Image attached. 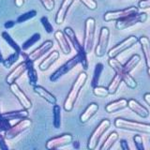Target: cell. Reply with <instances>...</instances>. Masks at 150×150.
I'll list each match as a JSON object with an SVG mask.
<instances>
[{
  "instance_id": "1",
  "label": "cell",
  "mask_w": 150,
  "mask_h": 150,
  "mask_svg": "<svg viewBox=\"0 0 150 150\" xmlns=\"http://www.w3.org/2000/svg\"><path fill=\"white\" fill-rule=\"evenodd\" d=\"M87 78H88L87 74L84 71L79 73V75L77 76L76 80L74 81L72 86H71V88H70L68 96L64 101L63 108L66 112H71L72 111L75 103H76L79 94H80V92H81L82 88L84 86V84H86V83L87 81Z\"/></svg>"
},
{
  "instance_id": "2",
  "label": "cell",
  "mask_w": 150,
  "mask_h": 150,
  "mask_svg": "<svg viewBox=\"0 0 150 150\" xmlns=\"http://www.w3.org/2000/svg\"><path fill=\"white\" fill-rule=\"evenodd\" d=\"M65 33L66 37L68 38V40L70 41V43L73 46L75 51L77 52V54L80 56V64L82 65L83 69H88V61H87V53L84 50L83 46L80 43V41L77 39V36L75 34L74 30L71 27H65L63 31Z\"/></svg>"
},
{
  "instance_id": "3",
  "label": "cell",
  "mask_w": 150,
  "mask_h": 150,
  "mask_svg": "<svg viewBox=\"0 0 150 150\" xmlns=\"http://www.w3.org/2000/svg\"><path fill=\"white\" fill-rule=\"evenodd\" d=\"M114 124L115 128L120 129L137 131V132L144 133V134L150 133V124L147 123H141V122H136V121L118 117V118H115Z\"/></svg>"
},
{
  "instance_id": "4",
  "label": "cell",
  "mask_w": 150,
  "mask_h": 150,
  "mask_svg": "<svg viewBox=\"0 0 150 150\" xmlns=\"http://www.w3.org/2000/svg\"><path fill=\"white\" fill-rule=\"evenodd\" d=\"M108 63H109L110 67L115 70V73L120 75V77L122 79V82H124L127 86L129 87L130 89L137 88V86H138L137 82L135 81V79L131 76L129 72L126 71L125 69H124V66L122 65L118 60L115 59V58H109Z\"/></svg>"
},
{
  "instance_id": "5",
  "label": "cell",
  "mask_w": 150,
  "mask_h": 150,
  "mask_svg": "<svg viewBox=\"0 0 150 150\" xmlns=\"http://www.w3.org/2000/svg\"><path fill=\"white\" fill-rule=\"evenodd\" d=\"M96 33V21L94 18H87L84 23V36H83V48L87 54L93 49L94 40Z\"/></svg>"
},
{
  "instance_id": "6",
  "label": "cell",
  "mask_w": 150,
  "mask_h": 150,
  "mask_svg": "<svg viewBox=\"0 0 150 150\" xmlns=\"http://www.w3.org/2000/svg\"><path fill=\"white\" fill-rule=\"evenodd\" d=\"M148 15L145 12H137L132 15H129L124 19L116 21L115 27L117 30H124L130 26H133L137 23H143L147 20Z\"/></svg>"
},
{
  "instance_id": "7",
  "label": "cell",
  "mask_w": 150,
  "mask_h": 150,
  "mask_svg": "<svg viewBox=\"0 0 150 150\" xmlns=\"http://www.w3.org/2000/svg\"><path fill=\"white\" fill-rule=\"evenodd\" d=\"M110 126H111V122L108 119H103L100 123L97 126V128L92 132L90 137H89L88 143H87L88 149L93 150L97 147V145L98 142H100V138L102 137V135L106 132L107 129L110 128Z\"/></svg>"
},
{
  "instance_id": "8",
  "label": "cell",
  "mask_w": 150,
  "mask_h": 150,
  "mask_svg": "<svg viewBox=\"0 0 150 150\" xmlns=\"http://www.w3.org/2000/svg\"><path fill=\"white\" fill-rule=\"evenodd\" d=\"M78 64H80V56L76 54V55H74L72 58L69 59L67 62L63 64L61 67H59L54 72L52 73L50 76V81L53 83L58 81L61 77L66 75L68 72H69L71 69H73Z\"/></svg>"
},
{
  "instance_id": "9",
  "label": "cell",
  "mask_w": 150,
  "mask_h": 150,
  "mask_svg": "<svg viewBox=\"0 0 150 150\" xmlns=\"http://www.w3.org/2000/svg\"><path fill=\"white\" fill-rule=\"evenodd\" d=\"M138 40L139 39L135 36L128 37L127 39L122 40L118 44H116L112 49H110V51L108 52V56H109V58H115L117 55H119L123 52L127 51L128 49L131 48L133 45H135L138 42Z\"/></svg>"
},
{
  "instance_id": "10",
  "label": "cell",
  "mask_w": 150,
  "mask_h": 150,
  "mask_svg": "<svg viewBox=\"0 0 150 150\" xmlns=\"http://www.w3.org/2000/svg\"><path fill=\"white\" fill-rule=\"evenodd\" d=\"M32 125V121L30 119L23 118L21 121H19L17 124L11 126L8 130L5 131V138L8 140H12L14 138H16L18 135H20L23 133V131H25L28 129Z\"/></svg>"
},
{
  "instance_id": "11",
  "label": "cell",
  "mask_w": 150,
  "mask_h": 150,
  "mask_svg": "<svg viewBox=\"0 0 150 150\" xmlns=\"http://www.w3.org/2000/svg\"><path fill=\"white\" fill-rule=\"evenodd\" d=\"M110 39V30L106 26H102L100 31L98 44L95 48V54L98 57H102L106 54V50L108 47Z\"/></svg>"
},
{
  "instance_id": "12",
  "label": "cell",
  "mask_w": 150,
  "mask_h": 150,
  "mask_svg": "<svg viewBox=\"0 0 150 150\" xmlns=\"http://www.w3.org/2000/svg\"><path fill=\"white\" fill-rule=\"evenodd\" d=\"M139 12L138 8L134 6L129 7L124 9H120V11H107L103 15V19L105 22H112V21H118L121 19H124L129 15H132Z\"/></svg>"
},
{
  "instance_id": "13",
  "label": "cell",
  "mask_w": 150,
  "mask_h": 150,
  "mask_svg": "<svg viewBox=\"0 0 150 150\" xmlns=\"http://www.w3.org/2000/svg\"><path fill=\"white\" fill-rule=\"evenodd\" d=\"M54 47V42L52 40H46L42 43L40 47H38L36 50H34L30 53L29 54H23V56L25 59H28L32 61V62H35V61L39 60L41 56H43L45 54H47L48 52Z\"/></svg>"
},
{
  "instance_id": "14",
  "label": "cell",
  "mask_w": 150,
  "mask_h": 150,
  "mask_svg": "<svg viewBox=\"0 0 150 150\" xmlns=\"http://www.w3.org/2000/svg\"><path fill=\"white\" fill-rule=\"evenodd\" d=\"M72 142H73V136L69 133H65L60 136H57V137L48 140L45 146L47 149H57L65 146V145L70 144Z\"/></svg>"
},
{
  "instance_id": "15",
  "label": "cell",
  "mask_w": 150,
  "mask_h": 150,
  "mask_svg": "<svg viewBox=\"0 0 150 150\" xmlns=\"http://www.w3.org/2000/svg\"><path fill=\"white\" fill-rule=\"evenodd\" d=\"M9 89H11L13 95L17 98V100H19V102H20V104L23 106V109L29 110L32 107V102L25 94V92L21 89V87L16 83H13L11 84H9Z\"/></svg>"
},
{
  "instance_id": "16",
  "label": "cell",
  "mask_w": 150,
  "mask_h": 150,
  "mask_svg": "<svg viewBox=\"0 0 150 150\" xmlns=\"http://www.w3.org/2000/svg\"><path fill=\"white\" fill-rule=\"evenodd\" d=\"M26 69H27L26 62L25 61H23V62H21L20 64H18L16 67L8 74V76L6 78V83L8 84V86L13 83H15L17 80L26 71Z\"/></svg>"
},
{
  "instance_id": "17",
  "label": "cell",
  "mask_w": 150,
  "mask_h": 150,
  "mask_svg": "<svg viewBox=\"0 0 150 150\" xmlns=\"http://www.w3.org/2000/svg\"><path fill=\"white\" fill-rule=\"evenodd\" d=\"M74 0H63L62 3L60 5V8H58L57 12H56L55 15V23L56 25H62V23L65 22V19L67 17V14L69 8L71 7V5L73 4Z\"/></svg>"
},
{
  "instance_id": "18",
  "label": "cell",
  "mask_w": 150,
  "mask_h": 150,
  "mask_svg": "<svg viewBox=\"0 0 150 150\" xmlns=\"http://www.w3.org/2000/svg\"><path fill=\"white\" fill-rule=\"evenodd\" d=\"M54 38L57 43L60 47L61 51L64 54H69L71 52V48H70L69 42L68 40V38L66 37L65 33L61 30H57L56 32H54Z\"/></svg>"
},
{
  "instance_id": "19",
  "label": "cell",
  "mask_w": 150,
  "mask_h": 150,
  "mask_svg": "<svg viewBox=\"0 0 150 150\" xmlns=\"http://www.w3.org/2000/svg\"><path fill=\"white\" fill-rule=\"evenodd\" d=\"M128 107L129 108L130 111H132L142 118H146L149 115V111L147 110V108H145L136 100H133V98L128 100Z\"/></svg>"
},
{
  "instance_id": "20",
  "label": "cell",
  "mask_w": 150,
  "mask_h": 150,
  "mask_svg": "<svg viewBox=\"0 0 150 150\" xmlns=\"http://www.w3.org/2000/svg\"><path fill=\"white\" fill-rule=\"evenodd\" d=\"M33 91L52 105H54V104H56V102H57V100H56L55 96H54L53 94L49 92L48 90H46L43 86L36 84V86H33Z\"/></svg>"
},
{
  "instance_id": "21",
  "label": "cell",
  "mask_w": 150,
  "mask_h": 150,
  "mask_svg": "<svg viewBox=\"0 0 150 150\" xmlns=\"http://www.w3.org/2000/svg\"><path fill=\"white\" fill-rule=\"evenodd\" d=\"M58 58H59V53L57 51L51 52V53L40 63L39 69L41 70V71H45V70L49 69L57 61Z\"/></svg>"
},
{
  "instance_id": "22",
  "label": "cell",
  "mask_w": 150,
  "mask_h": 150,
  "mask_svg": "<svg viewBox=\"0 0 150 150\" xmlns=\"http://www.w3.org/2000/svg\"><path fill=\"white\" fill-rule=\"evenodd\" d=\"M98 111V105L97 103L95 102L90 103V104L86 107V109L83 112V114L80 115V121H81V123L84 124V123H86V122H88L97 114Z\"/></svg>"
},
{
  "instance_id": "23",
  "label": "cell",
  "mask_w": 150,
  "mask_h": 150,
  "mask_svg": "<svg viewBox=\"0 0 150 150\" xmlns=\"http://www.w3.org/2000/svg\"><path fill=\"white\" fill-rule=\"evenodd\" d=\"M127 107H128V100L126 98H120V100L108 103L105 106V111L107 112H109V114H112V112H115L123 110Z\"/></svg>"
},
{
  "instance_id": "24",
  "label": "cell",
  "mask_w": 150,
  "mask_h": 150,
  "mask_svg": "<svg viewBox=\"0 0 150 150\" xmlns=\"http://www.w3.org/2000/svg\"><path fill=\"white\" fill-rule=\"evenodd\" d=\"M138 42L141 45V48H142L143 54L144 55V59H145V64H146V67L150 68V40L147 37L142 36L139 39Z\"/></svg>"
},
{
  "instance_id": "25",
  "label": "cell",
  "mask_w": 150,
  "mask_h": 150,
  "mask_svg": "<svg viewBox=\"0 0 150 150\" xmlns=\"http://www.w3.org/2000/svg\"><path fill=\"white\" fill-rule=\"evenodd\" d=\"M25 61L26 62L27 65V76H28V80H29V84L32 86H34L37 84L38 81H39V76H38V72L34 67V62L28 60V59H25Z\"/></svg>"
},
{
  "instance_id": "26",
  "label": "cell",
  "mask_w": 150,
  "mask_h": 150,
  "mask_svg": "<svg viewBox=\"0 0 150 150\" xmlns=\"http://www.w3.org/2000/svg\"><path fill=\"white\" fill-rule=\"evenodd\" d=\"M29 115V112L28 110L26 109H22V110H18V111H12V112H7L2 114V116L4 118H6L7 120L11 121V120H15V119H23V118H26Z\"/></svg>"
},
{
  "instance_id": "27",
  "label": "cell",
  "mask_w": 150,
  "mask_h": 150,
  "mask_svg": "<svg viewBox=\"0 0 150 150\" xmlns=\"http://www.w3.org/2000/svg\"><path fill=\"white\" fill-rule=\"evenodd\" d=\"M119 139V135L115 131H112L109 134V136L106 138V140L104 141V143L102 144V145L100 146V150H109L112 147V145L115 144V143L117 140Z\"/></svg>"
},
{
  "instance_id": "28",
  "label": "cell",
  "mask_w": 150,
  "mask_h": 150,
  "mask_svg": "<svg viewBox=\"0 0 150 150\" xmlns=\"http://www.w3.org/2000/svg\"><path fill=\"white\" fill-rule=\"evenodd\" d=\"M140 61H141V57H140L139 54H135L132 56H130V57L129 58V60L126 62V64L123 65L125 70H126L127 72L130 73L136 68V66H137L140 63Z\"/></svg>"
},
{
  "instance_id": "29",
  "label": "cell",
  "mask_w": 150,
  "mask_h": 150,
  "mask_svg": "<svg viewBox=\"0 0 150 150\" xmlns=\"http://www.w3.org/2000/svg\"><path fill=\"white\" fill-rule=\"evenodd\" d=\"M1 36L3 38V40L6 41L9 46L11 47L14 52H16V53H19V54H22V49L20 48V46L17 44V42L12 39L11 36L9 35L7 31L2 32L1 33Z\"/></svg>"
},
{
  "instance_id": "30",
  "label": "cell",
  "mask_w": 150,
  "mask_h": 150,
  "mask_svg": "<svg viewBox=\"0 0 150 150\" xmlns=\"http://www.w3.org/2000/svg\"><path fill=\"white\" fill-rule=\"evenodd\" d=\"M121 83H122V79H121V77H120V75H119V74H117V73H115V75L114 76V78L112 79L111 83H109V86H108V87H107L110 95H114V94L116 93L117 89L119 88Z\"/></svg>"
},
{
  "instance_id": "31",
  "label": "cell",
  "mask_w": 150,
  "mask_h": 150,
  "mask_svg": "<svg viewBox=\"0 0 150 150\" xmlns=\"http://www.w3.org/2000/svg\"><path fill=\"white\" fill-rule=\"evenodd\" d=\"M53 124L55 129H60L61 127V107L54 104L53 108Z\"/></svg>"
},
{
  "instance_id": "32",
  "label": "cell",
  "mask_w": 150,
  "mask_h": 150,
  "mask_svg": "<svg viewBox=\"0 0 150 150\" xmlns=\"http://www.w3.org/2000/svg\"><path fill=\"white\" fill-rule=\"evenodd\" d=\"M103 65L101 63H98L95 66V69H94V74H93V78H92V81H91V86L92 87H95L98 86V81L100 79V75L103 71Z\"/></svg>"
},
{
  "instance_id": "33",
  "label": "cell",
  "mask_w": 150,
  "mask_h": 150,
  "mask_svg": "<svg viewBox=\"0 0 150 150\" xmlns=\"http://www.w3.org/2000/svg\"><path fill=\"white\" fill-rule=\"evenodd\" d=\"M40 39H41V36L40 33H35V34H33L26 41L23 42V44L22 46V50L27 51L28 49H30L33 45L36 44L38 41L40 40Z\"/></svg>"
},
{
  "instance_id": "34",
  "label": "cell",
  "mask_w": 150,
  "mask_h": 150,
  "mask_svg": "<svg viewBox=\"0 0 150 150\" xmlns=\"http://www.w3.org/2000/svg\"><path fill=\"white\" fill-rule=\"evenodd\" d=\"M20 54L19 53H16V52H14V53L12 54H11L9 56H8V57L6 59H4L3 61V66L5 69H9L11 68L12 66L15 64L17 62V60L19 59V57H20Z\"/></svg>"
},
{
  "instance_id": "35",
  "label": "cell",
  "mask_w": 150,
  "mask_h": 150,
  "mask_svg": "<svg viewBox=\"0 0 150 150\" xmlns=\"http://www.w3.org/2000/svg\"><path fill=\"white\" fill-rule=\"evenodd\" d=\"M36 16H37V11L35 9H32V11H29L25 13H23L22 15L19 16L17 18V23H22L26 21H29L32 18H35Z\"/></svg>"
},
{
  "instance_id": "36",
  "label": "cell",
  "mask_w": 150,
  "mask_h": 150,
  "mask_svg": "<svg viewBox=\"0 0 150 150\" xmlns=\"http://www.w3.org/2000/svg\"><path fill=\"white\" fill-rule=\"evenodd\" d=\"M93 93L95 96L100 97V98H105L108 95H110L109 91H108V88L104 86H100L93 87Z\"/></svg>"
},
{
  "instance_id": "37",
  "label": "cell",
  "mask_w": 150,
  "mask_h": 150,
  "mask_svg": "<svg viewBox=\"0 0 150 150\" xmlns=\"http://www.w3.org/2000/svg\"><path fill=\"white\" fill-rule=\"evenodd\" d=\"M40 23H41V25H43L44 27V29L45 31L48 33V34H51V33H53L54 32V27L53 25H51V23L49 21V19L47 18L46 16H42L41 19H40Z\"/></svg>"
},
{
  "instance_id": "38",
  "label": "cell",
  "mask_w": 150,
  "mask_h": 150,
  "mask_svg": "<svg viewBox=\"0 0 150 150\" xmlns=\"http://www.w3.org/2000/svg\"><path fill=\"white\" fill-rule=\"evenodd\" d=\"M133 142L135 144V147L138 150H144V139L140 134L134 135L133 137Z\"/></svg>"
},
{
  "instance_id": "39",
  "label": "cell",
  "mask_w": 150,
  "mask_h": 150,
  "mask_svg": "<svg viewBox=\"0 0 150 150\" xmlns=\"http://www.w3.org/2000/svg\"><path fill=\"white\" fill-rule=\"evenodd\" d=\"M11 127V123H9L8 120L4 118L2 115L0 116V132H2V131L5 132V131L8 130Z\"/></svg>"
},
{
  "instance_id": "40",
  "label": "cell",
  "mask_w": 150,
  "mask_h": 150,
  "mask_svg": "<svg viewBox=\"0 0 150 150\" xmlns=\"http://www.w3.org/2000/svg\"><path fill=\"white\" fill-rule=\"evenodd\" d=\"M80 1H81L87 8L90 9V11H95L98 8V3L95 0H80Z\"/></svg>"
},
{
  "instance_id": "41",
  "label": "cell",
  "mask_w": 150,
  "mask_h": 150,
  "mask_svg": "<svg viewBox=\"0 0 150 150\" xmlns=\"http://www.w3.org/2000/svg\"><path fill=\"white\" fill-rule=\"evenodd\" d=\"M47 11H52L54 8V0H40Z\"/></svg>"
},
{
  "instance_id": "42",
  "label": "cell",
  "mask_w": 150,
  "mask_h": 150,
  "mask_svg": "<svg viewBox=\"0 0 150 150\" xmlns=\"http://www.w3.org/2000/svg\"><path fill=\"white\" fill-rule=\"evenodd\" d=\"M0 149L2 150L8 149V146L6 143V138H5V135H2V132H0Z\"/></svg>"
},
{
  "instance_id": "43",
  "label": "cell",
  "mask_w": 150,
  "mask_h": 150,
  "mask_svg": "<svg viewBox=\"0 0 150 150\" xmlns=\"http://www.w3.org/2000/svg\"><path fill=\"white\" fill-rule=\"evenodd\" d=\"M138 7L142 9L150 8V0H140L138 3Z\"/></svg>"
},
{
  "instance_id": "44",
  "label": "cell",
  "mask_w": 150,
  "mask_h": 150,
  "mask_svg": "<svg viewBox=\"0 0 150 150\" xmlns=\"http://www.w3.org/2000/svg\"><path fill=\"white\" fill-rule=\"evenodd\" d=\"M120 147L123 149V150H129V144H128V142H127V140L122 139L120 141Z\"/></svg>"
},
{
  "instance_id": "45",
  "label": "cell",
  "mask_w": 150,
  "mask_h": 150,
  "mask_svg": "<svg viewBox=\"0 0 150 150\" xmlns=\"http://www.w3.org/2000/svg\"><path fill=\"white\" fill-rule=\"evenodd\" d=\"M14 25H15V23L13 21H8L4 23V27L6 28V29H9V28H12Z\"/></svg>"
},
{
  "instance_id": "46",
  "label": "cell",
  "mask_w": 150,
  "mask_h": 150,
  "mask_svg": "<svg viewBox=\"0 0 150 150\" xmlns=\"http://www.w3.org/2000/svg\"><path fill=\"white\" fill-rule=\"evenodd\" d=\"M144 100L145 103L150 107V93H145L144 95Z\"/></svg>"
},
{
  "instance_id": "47",
  "label": "cell",
  "mask_w": 150,
  "mask_h": 150,
  "mask_svg": "<svg viewBox=\"0 0 150 150\" xmlns=\"http://www.w3.org/2000/svg\"><path fill=\"white\" fill-rule=\"evenodd\" d=\"M14 4L17 8H22L25 4V0H14Z\"/></svg>"
},
{
  "instance_id": "48",
  "label": "cell",
  "mask_w": 150,
  "mask_h": 150,
  "mask_svg": "<svg viewBox=\"0 0 150 150\" xmlns=\"http://www.w3.org/2000/svg\"><path fill=\"white\" fill-rule=\"evenodd\" d=\"M72 144H74V147H75V148H78V147H79L80 143L78 142V141H75V142H72Z\"/></svg>"
},
{
  "instance_id": "49",
  "label": "cell",
  "mask_w": 150,
  "mask_h": 150,
  "mask_svg": "<svg viewBox=\"0 0 150 150\" xmlns=\"http://www.w3.org/2000/svg\"><path fill=\"white\" fill-rule=\"evenodd\" d=\"M4 61V58H3V55L1 54V50H0V63H3Z\"/></svg>"
},
{
  "instance_id": "50",
  "label": "cell",
  "mask_w": 150,
  "mask_h": 150,
  "mask_svg": "<svg viewBox=\"0 0 150 150\" xmlns=\"http://www.w3.org/2000/svg\"><path fill=\"white\" fill-rule=\"evenodd\" d=\"M147 73H148L149 77H150V68H148V69H147Z\"/></svg>"
},
{
  "instance_id": "51",
  "label": "cell",
  "mask_w": 150,
  "mask_h": 150,
  "mask_svg": "<svg viewBox=\"0 0 150 150\" xmlns=\"http://www.w3.org/2000/svg\"><path fill=\"white\" fill-rule=\"evenodd\" d=\"M2 115V112H1V111H0V116H1Z\"/></svg>"
}]
</instances>
